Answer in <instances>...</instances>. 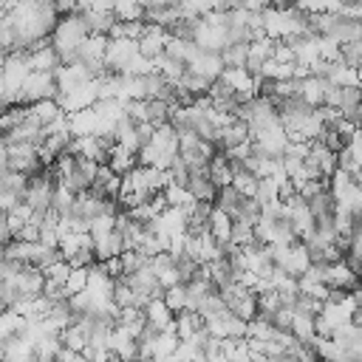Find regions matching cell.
Segmentation results:
<instances>
[{
    "label": "cell",
    "instance_id": "cell-1",
    "mask_svg": "<svg viewBox=\"0 0 362 362\" xmlns=\"http://www.w3.org/2000/svg\"><path fill=\"white\" fill-rule=\"evenodd\" d=\"M90 37L79 8H74L68 17H59L54 34H51V48L57 51V57L62 59V65H74L79 57V48L85 45V40Z\"/></svg>",
    "mask_w": 362,
    "mask_h": 362
}]
</instances>
